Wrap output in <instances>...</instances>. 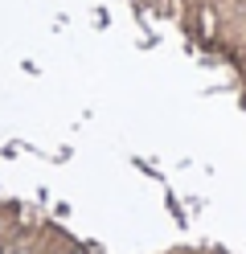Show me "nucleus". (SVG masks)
I'll return each instance as SVG.
<instances>
[{
    "label": "nucleus",
    "instance_id": "1",
    "mask_svg": "<svg viewBox=\"0 0 246 254\" xmlns=\"http://www.w3.org/2000/svg\"><path fill=\"white\" fill-rule=\"evenodd\" d=\"M78 254H86V250H78Z\"/></svg>",
    "mask_w": 246,
    "mask_h": 254
}]
</instances>
